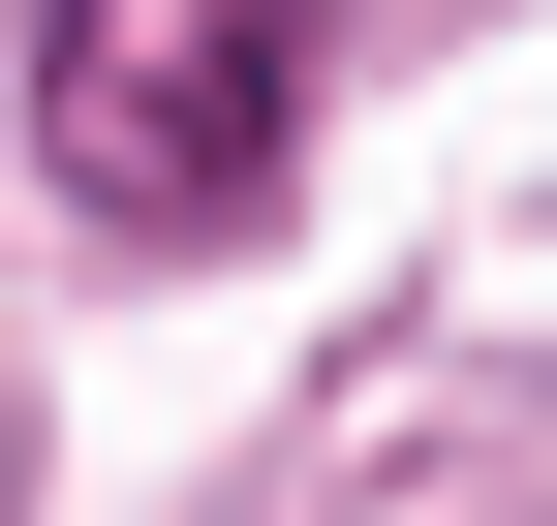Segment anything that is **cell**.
<instances>
[{
	"label": "cell",
	"instance_id": "cell-1",
	"mask_svg": "<svg viewBox=\"0 0 557 526\" xmlns=\"http://www.w3.org/2000/svg\"><path fill=\"white\" fill-rule=\"evenodd\" d=\"M32 124L124 248H248L310 186V0H62L32 32Z\"/></svg>",
	"mask_w": 557,
	"mask_h": 526
}]
</instances>
